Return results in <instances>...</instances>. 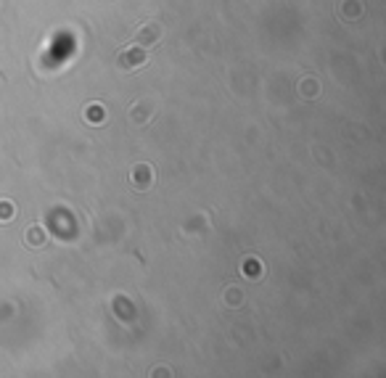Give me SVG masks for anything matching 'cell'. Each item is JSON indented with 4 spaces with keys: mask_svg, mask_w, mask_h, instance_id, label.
Returning <instances> with one entry per match:
<instances>
[{
    "mask_svg": "<svg viewBox=\"0 0 386 378\" xmlns=\"http://www.w3.org/2000/svg\"><path fill=\"white\" fill-rule=\"evenodd\" d=\"M146 51L141 48V45H135V48H125L122 51V56H119V66H125V69H138V66H143L146 64Z\"/></svg>",
    "mask_w": 386,
    "mask_h": 378,
    "instance_id": "cell-1",
    "label": "cell"
},
{
    "mask_svg": "<svg viewBox=\"0 0 386 378\" xmlns=\"http://www.w3.org/2000/svg\"><path fill=\"white\" fill-rule=\"evenodd\" d=\"M130 183H132L135 188H148V185L153 183V177H151V169H148L146 164H138V167L132 169V177H130Z\"/></svg>",
    "mask_w": 386,
    "mask_h": 378,
    "instance_id": "cell-2",
    "label": "cell"
},
{
    "mask_svg": "<svg viewBox=\"0 0 386 378\" xmlns=\"http://www.w3.org/2000/svg\"><path fill=\"white\" fill-rule=\"evenodd\" d=\"M159 37H162V27H159V24H151V21H148V24H143L141 29H138V40L146 42V45H148V42H156Z\"/></svg>",
    "mask_w": 386,
    "mask_h": 378,
    "instance_id": "cell-3",
    "label": "cell"
},
{
    "mask_svg": "<svg viewBox=\"0 0 386 378\" xmlns=\"http://www.w3.org/2000/svg\"><path fill=\"white\" fill-rule=\"evenodd\" d=\"M85 119L87 122H103V108L101 106H93V108L87 106L85 108Z\"/></svg>",
    "mask_w": 386,
    "mask_h": 378,
    "instance_id": "cell-4",
    "label": "cell"
},
{
    "mask_svg": "<svg viewBox=\"0 0 386 378\" xmlns=\"http://www.w3.org/2000/svg\"><path fill=\"white\" fill-rule=\"evenodd\" d=\"M3 214H6V223H8L11 214H13V207H11V204H0V217H3Z\"/></svg>",
    "mask_w": 386,
    "mask_h": 378,
    "instance_id": "cell-5",
    "label": "cell"
}]
</instances>
